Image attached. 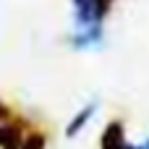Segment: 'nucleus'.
Returning a JSON list of instances; mask_svg holds the SVG:
<instances>
[{"instance_id":"nucleus-1","label":"nucleus","mask_w":149,"mask_h":149,"mask_svg":"<svg viewBox=\"0 0 149 149\" xmlns=\"http://www.w3.org/2000/svg\"><path fill=\"white\" fill-rule=\"evenodd\" d=\"M73 3V21H76V31L84 29H97L105 24V13L100 10L97 0H71Z\"/></svg>"},{"instance_id":"nucleus-2","label":"nucleus","mask_w":149,"mask_h":149,"mask_svg":"<svg viewBox=\"0 0 149 149\" xmlns=\"http://www.w3.org/2000/svg\"><path fill=\"white\" fill-rule=\"evenodd\" d=\"M29 131H24L21 118H10L5 123H0V149H18L24 144Z\"/></svg>"},{"instance_id":"nucleus-3","label":"nucleus","mask_w":149,"mask_h":149,"mask_svg":"<svg viewBox=\"0 0 149 149\" xmlns=\"http://www.w3.org/2000/svg\"><path fill=\"white\" fill-rule=\"evenodd\" d=\"M128 141H126V126L120 118L110 120L102 131V139H100V149H126Z\"/></svg>"},{"instance_id":"nucleus-4","label":"nucleus","mask_w":149,"mask_h":149,"mask_svg":"<svg viewBox=\"0 0 149 149\" xmlns=\"http://www.w3.org/2000/svg\"><path fill=\"white\" fill-rule=\"evenodd\" d=\"M97 110H100V102H89V105H84V107L68 120V126H65V139H76V136L86 128V123L94 118Z\"/></svg>"},{"instance_id":"nucleus-5","label":"nucleus","mask_w":149,"mask_h":149,"mask_svg":"<svg viewBox=\"0 0 149 149\" xmlns=\"http://www.w3.org/2000/svg\"><path fill=\"white\" fill-rule=\"evenodd\" d=\"M102 34H105L102 26H97V29H84V31H76L68 42H71L73 50H89V47H97V45L102 42Z\"/></svg>"},{"instance_id":"nucleus-6","label":"nucleus","mask_w":149,"mask_h":149,"mask_svg":"<svg viewBox=\"0 0 149 149\" xmlns=\"http://www.w3.org/2000/svg\"><path fill=\"white\" fill-rule=\"evenodd\" d=\"M18 149H47V136L42 131H29Z\"/></svg>"},{"instance_id":"nucleus-7","label":"nucleus","mask_w":149,"mask_h":149,"mask_svg":"<svg viewBox=\"0 0 149 149\" xmlns=\"http://www.w3.org/2000/svg\"><path fill=\"white\" fill-rule=\"evenodd\" d=\"M10 118H13V113H10V107H8V105H5V102L0 100V123H5V120H10Z\"/></svg>"},{"instance_id":"nucleus-8","label":"nucleus","mask_w":149,"mask_h":149,"mask_svg":"<svg viewBox=\"0 0 149 149\" xmlns=\"http://www.w3.org/2000/svg\"><path fill=\"white\" fill-rule=\"evenodd\" d=\"M97 3H100V10H102V13L107 16V10H110V5H113V0H97Z\"/></svg>"},{"instance_id":"nucleus-9","label":"nucleus","mask_w":149,"mask_h":149,"mask_svg":"<svg viewBox=\"0 0 149 149\" xmlns=\"http://www.w3.org/2000/svg\"><path fill=\"white\" fill-rule=\"evenodd\" d=\"M141 147H144V149H149V139H147V141H144V144H141Z\"/></svg>"}]
</instances>
